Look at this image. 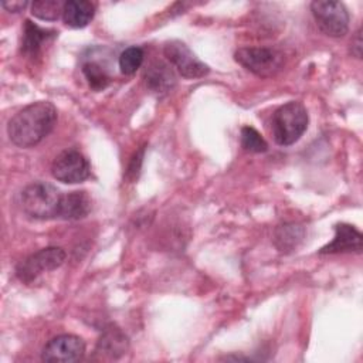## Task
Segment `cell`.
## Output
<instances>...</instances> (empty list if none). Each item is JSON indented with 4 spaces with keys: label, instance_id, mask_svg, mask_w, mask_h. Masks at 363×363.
Masks as SVG:
<instances>
[{
    "label": "cell",
    "instance_id": "cell-21",
    "mask_svg": "<svg viewBox=\"0 0 363 363\" xmlns=\"http://www.w3.org/2000/svg\"><path fill=\"white\" fill-rule=\"evenodd\" d=\"M142 156H143V149H140V152H138L132 160H130V164L128 167V176H132V179H136L138 177V173H139V169H140V162H142Z\"/></svg>",
    "mask_w": 363,
    "mask_h": 363
},
{
    "label": "cell",
    "instance_id": "cell-4",
    "mask_svg": "<svg viewBox=\"0 0 363 363\" xmlns=\"http://www.w3.org/2000/svg\"><path fill=\"white\" fill-rule=\"evenodd\" d=\"M234 58L244 68L261 78H269L284 67V54L269 47H242L235 51Z\"/></svg>",
    "mask_w": 363,
    "mask_h": 363
},
{
    "label": "cell",
    "instance_id": "cell-5",
    "mask_svg": "<svg viewBox=\"0 0 363 363\" xmlns=\"http://www.w3.org/2000/svg\"><path fill=\"white\" fill-rule=\"evenodd\" d=\"M65 251L61 247H47L28 255L16 267V275L21 282L30 284L43 272L52 271L65 261Z\"/></svg>",
    "mask_w": 363,
    "mask_h": 363
},
{
    "label": "cell",
    "instance_id": "cell-23",
    "mask_svg": "<svg viewBox=\"0 0 363 363\" xmlns=\"http://www.w3.org/2000/svg\"><path fill=\"white\" fill-rule=\"evenodd\" d=\"M350 51H352V54H353L356 58H362V34H360V30L356 33L354 38L352 40Z\"/></svg>",
    "mask_w": 363,
    "mask_h": 363
},
{
    "label": "cell",
    "instance_id": "cell-1",
    "mask_svg": "<svg viewBox=\"0 0 363 363\" xmlns=\"http://www.w3.org/2000/svg\"><path fill=\"white\" fill-rule=\"evenodd\" d=\"M57 123V109L48 101H37L18 111L7 125L10 140L18 147H33L45 139Z\"/></svg>",
    "mask_w": 363,
    "mask_h": 363
},
{
    "label": "cell",
    "instance_id": "cell-22",
    "mask_svg": "<svg viewBox=\"0 0 363 363\" xmlns=\"http://www.w3.org/2000/svg\"><path fill=\"white\" fill-rule=\"evenodd\" d=\"M1 6L10 13H18L24 10L28 6V3L26 0H14V1H3Z\"/></svg>",
    "mask_w": 363,
    "mask_h": 363
},
{
    "label": "cell",
    "instance_id": "cell-10",
    "mask_svg": "<svg viewBox=\"0 0 363 363\" xmlns=\"http://www.w3.org/2000/svg\"><path fill=\"white\" fill-rule=\"evenodd\" d=\"M362 250V234L353 225L337 224L335 227V237L330 242L320 248L319 254H339V252H359Z\"/></svg>",
    "mask_w": 363,
    "mask_h": 363
},
{
    "label": "cell",
    "instance_id": "cell-3",
    "mask_svg": "<svg viewBox=\"0 0 363 363\" xmlns=\"http://www.w3.org/2000/svg\"><path fill=\"white\" fill-rule=\"evenodd\" d=\"M62 194L47 182H34L21 193V206L26 214L38 220L58 217Z\"/></svg>",
    "mask_w": 363,
    "mask_h": 363
},
{
    "label": "cell",
    "instance_id": "cell-19",
    "mask_svg": "<svg viewBox=\"0 0 363 363\" xmlns=\"http://www.w3.org/2000/svg\"><path fill=\"white\" fill-rule=\"evenodd\" d=\"M143 50L140 47H128L123 50L119 55V68L121 72L125 75H132L136 72V69L140 68L143 64Z\"/></svg>",
    "mask_w": 363,
    "mask_h": 363
},
{
    "label": "cell",
    "instance_id": "cell-18",
    "mask_svg": "<svg viewBox=\"0 0 363 363\" xmlns=\"http://www.w3.org/2000/svg\"><path fill=\"white\" fill-rule=\"evenodd\" d=\"M64 3L58 0H35L31 3V14L40 20L54 21L62 16Z\"/></svg>",
    "mask_w": 363,
    "mask_h": 363
},
{
    "label": "cell",
    "instance_id": "cell-8",
    "mask_svg": "<svg viewBox=\"0 0 363 363\" xmlns=\"http://www.w3.org/2000/svg\"><path fill=\"white\" fill-rule=\"evenodd\" d=\"M54 179L67 184L81 183L89 177V163L82 153L74 149L61 152L51 164Z\"/></svg>",
    "mask_w": 363,
    "mask_h": 363
},
{
    "label": "cell",
    "instance_id": "cell-2",
    "mask_svg": "<svg viewBox=\"0 0 363 363\" xmlns=\"http://www.w3.org/2000/svg\"><path fill=\"white\" fill-rule=\"evenodd\" d=\"M306 108L295 101L279 106L271 121V132L274 140L279 146H289L299 140L308 128Z\"/></svg>",
    "mask_w": 363,
    "mask_h": 363
},
{
    "label": "cell",
    "instance_id": "cell-12",
    "mask_svg": "<svg viewBox=\"0 0 363 363\" xmlns=\"http://www.w3.org/2000/svg\"><path fill=\"white\" fill-rule=\"evenodd\" d=\"M91 197L85 191H69L62 194L58 217L62 220H79L89 214Z\"/></svg>",
    "mask_w": 363,
    "mask_h": 363
},
{
    "label": "cell",
    "instance_id": "cell-17",
    "mask_svg": "<svg viewBox=\"0 0 363 363\" xmlns=\"http://www.w3.org/2000/svg\"><path fill=\"white\" fill-rule=\"evenodd\" d=\"M82 74H84L85 79L88 81L89 86L95 91L105 89L111 82V77L108 74V69L96 61L84 62L82 64Z\"/></svg>",
    "mask_w": 363,
    "mask_h": 363
},
{
    "label": "cell",
    "instance_id": "cell-14",
    "mask_svg": "<svg viewBox=\"0 0 363 363\" xmlns=\"http://www.w3.org/2000/svg\"><path fill=\"white\" fill-rule=\"evenodd\" d=\"M55 31L45 30L38 27L37 24L26 20L23 30V41H21V52L30 58H34L41 51L44 43L50 40Z\"/></svg>",
    "mask_w": 363,
    "mask_h": 363
},
{
    "label": "cell",
    "instance_id": "cell-13",
    "mask_svg": "<svg viewBox=\"0 0 363 363\" xmlns=\"http://www.w3.org/2000/svg\"><path fill=\"white\" fill-rule=\"evenodd\" d=\"M95 14V7L86 0H68L64 3L62 20L67 26L82 28L91 23Z\"/></svg>",
    "mask_w": 363,
    "mask_h": 363
},
{
    "label": "cell",
    "instance_id": "cell-6",
    "mask_svg": "<svg viewBox=\"0 0 363 363\" xmlns=\"http://www.w3.org/2000/svg\"><path fill=\"white\" fill-rule=\"evenodd\" d=\"M311 11L319 28L330 37H343L349 30V14L340 1L316 0L311 4Z\"/></svg>",
    "mask_w": 363,
    "mask_h": 363
},
{
    "label": "cell",
    "instance_id": "cell-11",
    "mask_svg": "<svg viewBox=\"0 0 363 363\" xmlns=\"http://www.w3.org/2000/svg\"><path fill=\"white\" fill-rule=\"evenodd\" d=\"M145 82L146 86L156 94L169 92L176 84V77L172 65L163 61H153L145 71Z\"/></svg>",
    "mask_w": 363,
    "mask_h": 363
},
{
    "label": "cell",
    "instance_id": "cell-16",
    "mask_svg": "<svg viewBox=\"0 0 363 363\" xmlns=\"http://www.w3.org/2000/svg\"><path fill=\"white\" fill-rule=\"evenodd\" d=\"M305 228L299 224L288 223L282 224L275 230L274 242L281 252H291L294 251L303 240Z\"/></svg>",
    "mask_w": 363,
    "mask_h": 363
},
{
    "label": "cell",
    "instance_id": "cell-15",
    "mask_svg": "<svg viewBox=\"0 0 363 363\" xmlns=\"http://www.w3.org/2000/svg\"><path fill=\"white\" fill-rule=\"evenodd\" d=\"M128 345V337L121 329L109 328L99 337L95 352L108 359H118L126 352Z\"/></svg>",
    "mask_w": 363,
    "mask_h": 363
},
{
    "label": "cell",
    "instance_id": "cell-7",
    "mask_svg": "<svg viewBox=\"0 0 363 363\" xmlns=\"http://www.w3.org/2000/svg\"><path fill=\"white\" fill-rule=\"evenodd\" d=\"M164 57L176 71L184 78H201L208 74L210 68L182 41L173 40L163 48Z\"/></svg>",
    "mask_w": 363,
    "mask_h": 363
},
{
    "label": "cell",
    "instance_id": "cell-20",
    "mask_svg": "<svg viewBox=\"0 0 363 363\" xmlns=\"http://www.w3.org/2000/svg\"><path fill=\"white\" fill-rule=\"evenodd\" d=\"M241 146L252 153H262L268 149L265 139L251 126H244L241 129Z\"/></svg>",
    "mask_w": 363,
    "mask_h": 363
},
{
    "label": "cell",
    "instance_id": "cell-9",
    "mask_svg": "<svg viewBox=\"0 0 363 363\" xmlns=\"http://www.w3.org/2000/svg\"><path fill=\"white\" fill-rule=\"evenodd\" d=\"M85 353V343L75 335H60L45 343L41 352L44 362H77Z\"/></svg>",
    "mask_w": 363,
    "mask_h": 363
}]
</instances>
